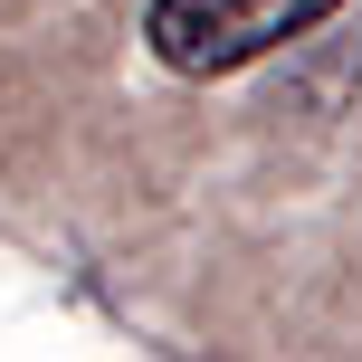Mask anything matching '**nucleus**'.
<instances>
[{"label":"nucleus","mask_w":362,"mask_h":362,"mask_svg":"<svg viewBox=\"0 0 362 362\" xmlns=\"http://www.w3.org/2000/svg\"><path fill=\"white\" fill-rule=\"evenodd\" d=\"M344 0H153L144 10V38L172 76H229L248 57L305 38L315 19H334Z\"/></svg>","instance_id":"f257e3e1"}]
</instances>
